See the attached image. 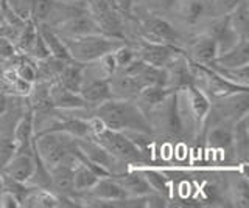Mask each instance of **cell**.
Returning <instances> with one entry per match:
<instances>
[{
  "label": "cell",
  "mask_w": 249,
  "mask_h": 208,
  "mask_svg": "<svg viewBox=\"0 0 249 208\" xmlns=\"http://www.w3.org/2000/svg\"><path fill=\"white\" fill-rule=\"evenodd\" d=\"M105 126L120 132H134L140 135H150L153 132L151 121L145 117L142 109L129 99L111 98L97 106L93 112Z\"/></svg>",
  "instance_id": "obj_1"
},
{
  "label": "cell",
  "mask_w": 249,
  "mask_h": 208,
  "mask_svg": "<svg viewBox=\"0 0 249 208\" xmlns=\"http://www.w3.org/2000/svg\"><path fill=\"white\" fill-rule=\"evenodd\" d=\"M33 149L47 169L62 163L75 168L78 163H81L83 152L78 148L76 138L66 132L50 130V132L35 134Z\"/></svg>",
  "instance_id": "obj_2"
},
{
  "label": "cell",
  "mask_w": 249,
  "mask_h": 208,
  "mask_svg": "<svg viewBox=\"0 0 249 208\" xmlns=\"http://www.w3.org/2000/svg\"><path fill=\"white\" fill-rule=\"evenodd\" d=\"M90 129V138L114 156L122 163H145L143 152L131 138L120 130H112L93 115L88 120Z\"/></svg>",
  "instance_id": "obj_3"
},
{
  "label": "cell",
  "mask_w": 249,
  "mask_h": 208,
  "mask_svg": "<svg viewBox=\"0 0 249 208\" xmlns=\"http://www.w3.org/2000/svg\"><path fill=\"white\" fill-rule=\"evenodd\" d=\"M64 41L66 47L70 53V58L76 63L89 64L95 63L101 56L112 53L120 45L124 44L123 39H117V37H109L101 33L97 34H86L78 37H61Z\"/></svg>",
  "instance_id": "obj_4"
},
{
  "label": "cell",
  "mask_w": 249,
  "mask_h": 208,
  "mask_svg": "<svg viewBox=\"0 0 249 208\" xmlns=\"http://www.w3.org/2000/svg\"><path fill=\"white\" fill-rule=\"evenodd\" d=\"M139 28H140V34H142V41L175 45L179 39L176 30L170 22H167L162 17L153 16V14L140 20Z\"/></svg>",
  "instance_id": "obj_5"
},
{
  "label": "cell",
  "mask_w": 249,
  "mask_h": 208,
  "mask_svg": "<svg viewBox=\"0 0 249 208\" xmlns=\"http://www.w3.org/2000/svg\"><path fill=\"white\" fill-rule=\"evenodd\" d=\"M178 53L179 50L171 44H156V42L140 41L136 56L153 67L165 68Z\"/></svg>",
  "instance_id": "obj_6"
},
{
  "label": "cell",
  "mask_w": 249,
  "mask_h": 208,
  "mask_svg": "<svg viewBox=\"0 0 249 208\" xmlns=\"http://www.w3.org/2000/svg\"><path fill=\"white\" fill-rule=\"evenodd\" d=\"M61 37H78L86 34H97L101 33L100 27L92 17L89 11L76 14V16L70 17L64 22H61L56 27H52Z\"/></svg>",
  "instance_id": "obj_7"
},
{
  "label": "cell",
  "mask_w": 249,
  "mask_h": 208,
  "mask_svg": "<svg viewBox=\"0 0 249 208\" xmlns=\"http://www.w3.org/2000/svg\"><path fill=\"white\" fill-rule=\"evenodd\" d=\"M13 138L16 143V152H33V140H35V111L28 104L27 112L13 128Z\"/></svg>",
  "instance_id": "obj_8"
},
{
  "label": "cell",
  "mask_w": 249,
  "mask_h": 208,
  "mask_svg": "<svg viewBox=\"0 0 249 208\" xmlns=\"http://www.w3.org/2000/svg\"><path fill=\"white\" fill-rule=\"evenodd\" d=\"M81 98L86 101L88 106H100L101 103L107 101V99L114 98L111 90V82L107 78H101V76L93 75L88 80L84 75V82L80 90Z\"/></svg>",
  "instance_id": "obj_9"
},
{
  "label": "cell",
  "mask_w": 249,
  "mask_h": 208,
  "mask_svg": "<svg viewBox=\"0 0 249 208\" xmlns=\"http://www.w3.org/2000/svg\"><path fill=\"white\" fill-rule=\"evenodd\" d=\"M49 95L52 107L62 111H73V109H86L88 104L81 98L80 94L66 89L58 80H53L49 84Z\"/></svg>",
  "instance_id": "obj_10"
},
{
  "label": "cell",
  "mask_w": 249,
  "mask_h": 208,
  "mask_svg": "<svg viewBox=\"0 0 249 208\" xmlns=\"http://www.w3.org/2000/svg\"><path fill=\"white\" fill-rule=\"evenodd\" d=\"M181 90L184 92L185 101L189 104V111L192 113L190 120L196 123V125H201L210 112L209 96L206 95V92H202L198 86H195L193 82L181 87Z\"/></svg>",
  "instance_id": "obj_11"
},
{
  "label": "cell",
  "mask_w": 249,
  "mask_h": 208,
  "mask_svg": "<svg viewBox=\"0 0 249 208\" xmlns=\"http://www.w3.org/2000/svg\"><path fill=\"white\" fill-rule=\"evenodd\" d=\"M76 144L88 160L106 168L107 171H111V174L115 173V163L119 160H117L114 156H111V154H109L103 146H100L95 140H92L90 137L76 138Z\"/></svg>",
  "instance_id": "obj_12"
},
{
  "label": "cell",
  "mask_w": 249,
  "mask_h": 208,
  "mask_svg": "<svg viewBox=\"0 0 249 208\" xmlns=\"http://www.w3.org/2000/svg\"><path fill=\"white\" fill-rule=\"evenodd\" d=\"M2 173L13 177L14 180L28 183L35 173V152H16L3 166Z\"/></svg>",
  "instance_id": "obj_13"
},
{
  "label": "cell",
  "mask_w": 249,
  "mask_h": 208,
  "mask_svg": "<svg viewBox=\"0 0 249 208\" xmlns=\"http://www.w3.org/2000/svg\"><path fill=\"white\" fill-rule=\"evenodd\" d=\"M50 173V188L59 197L72 199L75 197L73 190V168L70 165H58L49 169Z\"/></svg>",
  "instance_id": "obj_14"
},
{
  "label": "cell",
  "mask_w": 249,
  "mask_h": 208,
  "mask_svg": "<svg viewBox=\"0 0 249 208\" xmlns=\"http://www.w3.org/2000/svg\"><path fill=\"white\" fill-rule=\"evenodd\" d=\"M84 192H89L92 199L97 202H117V200L129 197L128 192L124 191L119 183H117L111 176L109 177H100L93 187Z\"/></svg>",
  "instance_id": "obj_15"
},
{
  "label": "cell",
  "mask_w": 249,
  "mask_h": 208,
  "mask_svg": "<svg viewBox=\"0 0 249 208\" xmlns=\"http://www.w3.org/2000/svg\"><path fill=\"white\" fill-rule=\"evenodd\" d=\"M210 64V63H209ZM212 64L226 67V68H235V67H243L249 64V41L248 36L241 37V39L231 47L229 50H226L220 53L215 61H212Z\"/></svg>",
  "instance_id": "obj_16"
},
{
  "label": "cell",
  "mask_w": 249,
  "mask_h": 208,
  "mask_svg": "<svg viewBox=\"0 0 249 208\" xmlns=\"http://www.w3.org/2000/svg\"><path fill=\"white\" fill-rule=\"evenodd\" d=\"M112 179L120 185V187L128 192L129 197H140L146 196L148 192L153 191L150 185L145 180L140 171H124V173H115L111 176Z\"/></svg>",
  "instance_id": "obj_17"
},
{
  "label": "cell",
  "mask_w": 249,
  "mask_h": 208,
  "mask_svg": "<svg viewBox=\"0 0 249 208\" xmlns=\"http://www.w3.org/2000/svg\"><path fill=\"white\" fill-rule=\"evenodd\" d=\"M84 75H86V67L83 63H76V61H67L62 67V70L58 75V81L64 86L66 89L80 94L81 86L84 82Z\"/></svg>",
  "instance_id": "obj_18"
},
{
  "label": "cell",
  "mask_w": 249,
  "mask_h": 208,
  "mask_svg": "<svg viewBox=\"0 0 249 208\" xmlns=\"http://www.w3.org/2000/svg\"><path fill=\"white\" fill-rule=\"evenodd\" d=\"M190 53H192V61H195V63H199V64L212 63L218 56L216 41L207 34H201L192 42Z\"/></svg>",
  "instance_id": "obj_19"
},
{
  "label": "cell",
  "mask_w": 249,
  "mask_h": 208,
  "mask_svg": "<svg viewBox=\"0 0 249 208\" xmlns=\"http://www.w3.org/2000/svg\"><path fill=\"white\" fill-rule=\"evenodd\" d=\"M37 30H39V33H41V36H42L47 48H49V51H50V56L58 58L61 61H66V63H67V61H72L64 41L61 39V36L54 32L52 27L45 25V24H39Z\"/></svg>",
  "instance_id": "obj_20"
},
{
  "label": "cell",
  "mask_w": 249,
  "mask_h": 208,
  "mask_svg": "<svg viewBox=\"0 0 249 208\" xmlns=\"http://www.w3.org/2000/svg\"><path fill=\"white\" fill-rule=\"evenodd\" d=\"M226 17H228V24L232 28L233 33L241 37L248 36V30H249V3H248V0H240Z\"/></svg>",
  "instance_id": "obj_21"
},
{
  "label": "cell",
  "mask_w": 249,
  "mask_h": 208,
  "mask_svg": "<svg viewBox=\"0 0 249 208\" xmlns=\"http://www.w3.org/2000/svg\"><path fill=\"white\" fill-rule=\"evenodd\" d=\"M33 63H35V68H36V81L50 82L58 78V75L62 70V67H64L66 61H61L53 56H47L44 59L33 61Z\"/></svg>",
  "instance_id": "obj_22"
},
{
  "label": "cell",
  "mask_w": 249,
  "mask_h": 208,
  "mask_svg": "<svg viewBox=\"0 0 249 208\" xmlns=\"http://www.w3.org/2000/svg\"><path fill=\"white\" fill-rule=\"evenodd\" d=\"M171 95V89L170 87H163V86H146L142 87L137 94L136 98H139V101L143 106H146L148 109H154L156 106L162 104L165 99Z\"/></svg>",
  "instance_id": "obj_23"
},
{
  "label": "cell",
  "mask_w": 249,
  "mask_h": 208,
  "mask_svg": "<svg viewBox=\"0 0 249 208\" xmlns=\"http://www.w3.org/2000/svg\"><path fill=\"white\" fill-rule=\"evenodd\" d=\"M100 177L92 171L89 166H86L83 161L78 163L73 168V190H75V194L76 192H84L90 190L93 185L97 183V180Z\"/></svg>",
  "instance_id": "obj_24"
},
{
  "label": "cell",
  "mask_w": 249,
  "mask_h": 208,
  "mask_svg": "<svg viewBox=\"0 0 249 208\" xmlns=\"http://www.w3.org/2000/svg\"><path fill=\"white\" fill-rule=\"evenodd\" d=\"M207 142L212 148L216 149H229L232 148L233 142V132L228 126H216L209 132Z\"/></svg>",
  "instance_id": "obj_25"
},
{
  "label": "cell",
  "mask_w": 249,
  "mask_h": 208,
  "mask_svg": "<svg viewBox=\"0 0 249 208\" xmlns=\"http://www.w3.org/2000/svg\"><path fill=\"white\" fill-rule=\"evenodd\" d=\"M16 154V143L13 138V129L10 132L2 130L0 132V173H2L3 166L10 161V159Z\"/></svg>",
  "instance_id": "obj_26"
},
{
  "label": "cell",
  "mask_w": 249,
  "mask_h": 208,
  "mask_svg": "<svg viewBox=\"0 0 249 208\" xmlns=\"http://www.w3.org/2000/svg\"><path fill=\"white\" fill-rule=\"evenodd\" d=\"M142 176L145 177V180L150 185V188L156 192H160L163 196H168V183L165 180V177H163L160 173L154 171V169H142Z\"/></svg>",
  "instance_id": "obj_27"
},
{
  "label": "cell",
  "mask_w": 249,
  "mask_h": 208,
  "mask_svg": "<svg viewBox=\"0 0 249 208\" xmlns=\"http://www.w3.org/2000/svg\"><path fill=\"white\" fill-rule=\"evenodd\" d=\"M204 11H206V3H202L201 0H185V2L181 5L182 17L187 22H190V24L196 22L202 16Z\"/></svg>",
  "instance_id": "obj_28"
},
{
  "label": "cell",
  "mask_w": 249,
  "mask_h": 208,
  "mask_svg": "<svg viewBox=\"0 0 249 208\" xmlns=\"http://www.w3.org/2000/svg\"><path fill=\"white\" fill-rule=\"evenodd\" d=\"M31 3H33V0H3L2 8L6 6V8L11 10L20 20L27 22L31 19Z\"/></svg>",
  "instance_id": "obj_29"
},
{
  "label": "cell",
  "mask_w": 249,
  "mask_h": 208,
  "mask_svg": "<svg viewBox=\"0 0 249 208\" xmlns=\"http://www.w3.org/2000/svg\"><path fill=\"white\" fill-rule=\"evenodd\" d=\"M25 56L31 58L33 61L44 59L47 56H50V51H49V48H47V45H45V42L42 39V36H41V33H39V30H37V33L35 36L33 42H31V45H30V48L27 50Z\"/></svg>",
  "instance_id": "obj_30"
},
{
  "label": "cell",
  "mask_w": 249,
  "mask_h": 208,
  "mask_svg": "<svg viewBox=\"0 0 249 208\" xmlns=\"http://www.w3.org/2000/svg\"><path fill=\"white\" fill-rule=\"evenodd\" d=\"M112 56H114V61L117 64V70H119V68H124L136 59V51L132 50L129 45L123 44L117 50L112 51Z\"/></svg>",
  "instance_id": "obj_31"
},
{
  "label": "cell",
  "mask_w": 249,
  "mask_h": 208,
  "mask_svg": "<svg viewBox=\"0 0 249 208\" xmlns=\"http://www.w3.org/2000/svg\"><path fill=\"white\" fill-rule=\"evenodd\" d=\"M0 207L2 208H19L20 202L11 194V192L3 191V192H0Z\"/></svg>",
  "instance_id": "obj_32"
},
{
  "label": "cell",
  "mask_w": 249,
  "mask_h": 208,
  "mask_svg": "<svg viewBox=\"0 0 249 208\" xmlns=\"http://www.w3.org/2000/svg\"><path fill=\"white\" fill-rule=\"evenodd\" d=\"M179 0H148V5L158 10H168L171 6H175Z\"/></svg>",
  "instance_id": "obj_33"
},
{
  "label": "cell",
  "mask_w": 249,
  "mask_h": 208,
  "mask_svg": "<svg viewBox=\"0 0 249 208\" xmlns=\"http://www.w3.org/2000/svg\"><path fill=\"white\" fill-rule=\"evenodd\" d=\"M132 2L134 0H112V3L120 13H129L132 8Z\"/></svg>",
  "instance_id": "obj_34"
},
{
  "label": "cell",
  "mask_w": 249,
  "mask_h": 208,
  "mask_svg": "<svg viewBox=\"0 0 249 208\" xmlns=\"http://www.w3.org/2000/svg\"><path fill=\"white\" fill-rule=\"evenodd\" d=\"M6 112H8V95L0 92V117H3Z\"/></svg>",
  "instance_id": "obj_35"
},
{
  "label": "cell",
  "mask_w": 249,
  "mask_h": 208,
  "mask_svg": "<svg viewBox=\"0 0 249 208\" xmlns=\"http://www.w3.org/2000/svg\"><path fill=\"white\" fill-rule=\"evenodd\" d=\"M201 2H202V3H206V6H207L210 2H212V0H201Z\"/></svg>",
  "instance_id": "obj_36"
}]
</instances>
